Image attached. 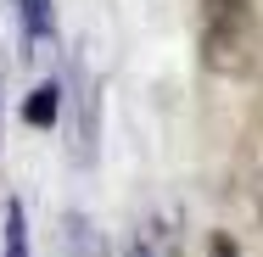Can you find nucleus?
Listing matches in <instances>:
<instances>
[{
  "instance_id": "obj_1",
  "label": "nucleus",
  "mask_w": 263,
  "mask_h": 257,
  "mask_svg": "<svg viewBox=\"0 0 263 257\" xmlns=\"http://www.w3.org/2000/svg\"><path fill=\"white\" fill-rule=\"evenodd\" d=\"M247 51V0H208V67L241 73Z\"/></svg>"
},
{
  "instance_id": "obj_2",
  "label": "nucleus",
  "mask_w": 263,
  "mask_h": 257,
  "mask_svg": "<svg viewBox=\"0 0 263 257\" xmlns=\"http://www.w3.org/2000/svg\"><path fill=\"white\" fill-rule=\"evenodd\" d=\"M17 23H23V39H28V51L34 45H45L56 28V6L51 0H17Z\"/></svg>"
},
{
  "instance_id": "obj_3",
  "label": "nucleus",
  "mask_w": 263,
  "mask_h": 257,
  "mask_svg": "<svg viewBox=\"0 0 263 257\" xmlns=\"http://www.w3.org/2000/svg\"><path fill=\"white\" fill-rule=\"evenodd\" d=\"M23 117H28L34 129H51V123H56V84H40V90H28V101H23Z\"/></svg>"
},
{
  "instance_id": "obj_4",
  "label": "nucleus",
  "mask_w": 263,
  "mask_h": 257,
  "mask_svg": "<svg viewBox=\"0 0 263 257\" xmlns=\"http://www.w3.org/2000/svg\"><path fill=\"white\" fill-rule=\"evenodd\" d=\"M6 257H28V218H23V202H6Z\"/></svg>"
},
{
  "instance_id": "obj_5",
  "label": "nucleus",
  "mask_w": 263,
  "mask_h": 257,
  "mask_svg": "<svg viewBox=\"0 0 263 257\" xmlns=\"http://www.w3.org/2000/svg\"><path fill=\"white\" fill-rule=\"evenodd\" d=\"M208 257H235V246H230V241L218 235V241H213V252H208Z\"/></svg>"
},
{
  "instance_id": "obj_6",
  "label": "nucleus",
  "mask_w": 263,
  "mask_h": 257,
  "mask_svg": "<svg viewBox=\"0 0 263 257\" xmlns=\"http://www.w3.org/2000/svg\"><path fill=\"white\" fill-rule=\"evenodd\" d=\"M123 257H152V252H146V246H129V252H123Z\"/></svg>"
}]
</instances>
